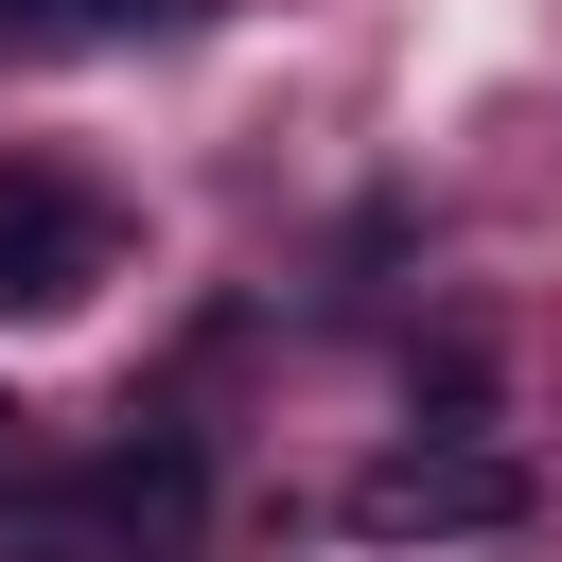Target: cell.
Returning a JSON list of instances; mask_svg holds the SVG:
<instances>
[{
    "instance_id": "obj_1",
    "label": "cell",
    "mask_w": 562,
    "mask_h": 562,
    "mask_svg": "<svg viewBox=\"0 0 562 562\" xmlns=\"http://www.w3.org/2000/svg\"><path fill=\"white\" fill-rule=\"evenodd\" d=\"M193 527H211V457H193L176 422H140V439H105L88 474L18 492V509H0V562H193Z\"/></svg>"
},
{
    "instance_id": "obj_2",
    "label": "cell",
    "mask_w": 562,
    "mask_h": 562,
    "mask_svg": "<svg viewBox=\"0 0 562 562\" xmlns=\"http://www.w3.org/2000/svg\"><path fill=\"white\" fill-rule=\"evenodd\" d=\"M351 527L369 544H492V527H527V457L509 439H404L351 474Z\"/></svg>"
},
{
    "instance_id": "obj_3",
    "label": "cell",
    "mask_w": 562,
    "mask_h": 562,
    "mask_svg": "<svg viewBox=\"0 0 562 562\" xmlns=\"http://www.w3.org/2000/svg\"><path fill=\"white\" fill-rule=\"evenodd\" d=\"M105 263H123V211L88 176H53V158H0V299L18 316H70Z\"/></svg>"
},
{
    "instance_id": "obj_4",
    "label": "cell",
    "mask_w": 562,
    "mask_h": 562,
    "mask_svg": "<svg viewBox=\"0 0 562 562\" xmlns=\"http://www.w3.org/2000/svg\"><path fill=\"white\" fill-rule=\"evenodd\" d=\"M140 18H193V0H0V35H140Z\"/></svg>"
},
{
    "instance_id": "obj_5",
    "label": "cell",
    "mask_w": 562,
    "mask_h": 562,
    "mask_svg": "<svg viewBox=\"0 0 562 562\" xmlns=\"http://www.w3.org/2000/svg\"><path fill=\"white\" fill-rule=\"evenodd\" d=\"M35 492V404H0V509Z\"/></svg>"
}]
</instances>
